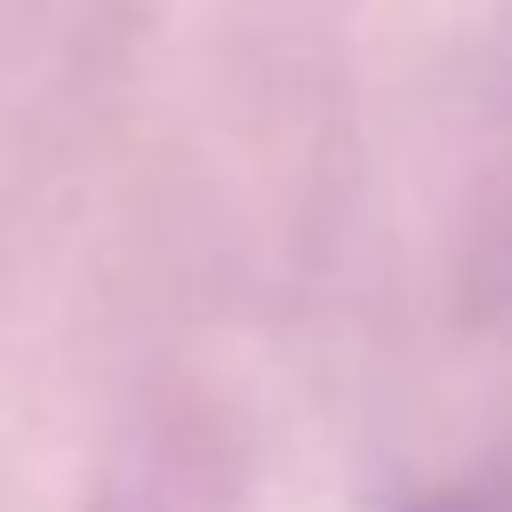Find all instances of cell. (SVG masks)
<instances>
[{
    "label": "cell",
    "instance_id": "1",
    "mask_svg": "<svg viewBox=\"0 0 512 512\" xmlns=\"http://www.w3.org/2000/svg\"><path fill=\"white\" fill-rule=\"evenodd\" d=\"M416 512H464V504H416Z\"/></svg>",
    "mask_w": 512,
    "mask_h": 512
}]
</instances>
